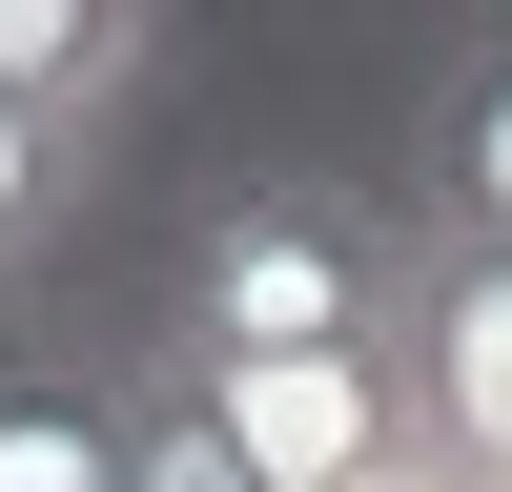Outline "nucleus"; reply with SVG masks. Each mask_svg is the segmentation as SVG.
Masks as SVG:
<instances>
[{"mask_svg": "<svg viewBox=\"0 0 512 492\" xmlns=\"http://www.w3.org/2000/svg\"><path fill=\"white\" fill-rule=\"evenodd\" d=\"M164 349L205 369H267V349H390L410 328V205L390 185H328V164H267L226 185L185 246H164Z\"/></svg>", "mask_w": 512, "mask_h": 492, "instance_id": "f257e3e1", "label": "nucleus"}, {"mask_svg": "<svg viewBox=\"0 0 512 492\" xmlns=\"http://www.w3.org/2000/svg\"><path fill=\"white\" fill-rule=\"evenodd\" d=\"M185 369H205V349H185ZM205 390H226V431H246L267 492H390L410 451H431L390 349H267V369H205Z\"/></svg>", "mask_w": 512, "mask_h": 492, "instance_id": "f03ea898", "label": "nucleus"}, {"mask_svg": "<svg viewBox=\"0 0 512 492\" xmlns=\"http://www.w3.org/2000/svg\"><path fill=\"white\" fill-rule=\"evenodd\" d=\"M390 369H410V431H431L472 492H512V246H410Z\"/></svg>", "mask_w": 512, "mask_h": 492, "instance_id": "7ed1b4c3", "label": "nucleus"}, {"mask_svg": "<svg viewBox=\"0 0 512 492\" xmlns=\"http://www.w3.org/2000/svg\"><path fill=\"white\" fill-rule=\"evenodd\" d=\"M410 246H512V21H472L410 103Z\"/></svg>", "mask_w": 512, "mask_h": 492, "instance_id": "20e7f679", "label": "nucleus"}, {"mask_svg": "<svg viewBox=\"0 0 512 492\" xmlns=\"http://www.w3.org/2000/svg\"><path fill=\"white\" fill-rule=\"evenodd\" d=\"M144 62H164V21H123V0H0V103L21 123H82L103 144L144 103Z\"/></svg>", "mask_w": 512, "mask_h": 492, "instance_id": "39448f33", "label": "nucleus"}, {"mask_svg": "<svg viewBox=\"0 0 512 492\" xmlns=\"http://www.w3.org/2000/svg\"><path fill=\"white\" fill-rule=\"evenodd\" d=\"M103 410H123V492H267V472H246V431H226V390H205L164 328H123V349H103Z\"/></svg>", "mask_w": 512, "mask_h": 492, "instance_id": "423d86ee", "label": "nucleus"}, {"mask_svg": "<svg viewBox=\"0 0 512 492\" xmlns=\"http://www.w3.org/2000/svg\"><path fill=\"white\" fill-rule=\"evenodd\" d=\"M0 492H123V410H103V369L0 349Z\"/></svg>", "mask_w": 512, "mask_h": 492, "instance_id": "0eeeda50", "label": "nucleus"}, {"mask_svg": "<svg viewBox=\"0 0 512 492\" xmlns=\"http://www.w3.org/2000/svg\"><path fill=\"white\" fill-rule=\"evenodd\" d=\"M82 185H103V144H82V123H21V103H0V308H21L41 267H62Z\"/></svg>", "mask_w": 512, "mask_h": 492, "instance_id": "6e6552de", "label": "nucleus"}, {"mask_svg": "<svg viewBox=\"0 0 512 492\" xmlns=\"http://www.w3.org/2000/svg\"><path fill=\"white\" fill-rule=\"evenodd\" d=\"M390 492H472V472H451V451H410V472H390Z\"/></svg>", "mask_w": 512, "mask_h": 492, "instance_id": "1a4fd4ad", "label": "nucleus"}]
</instances>
